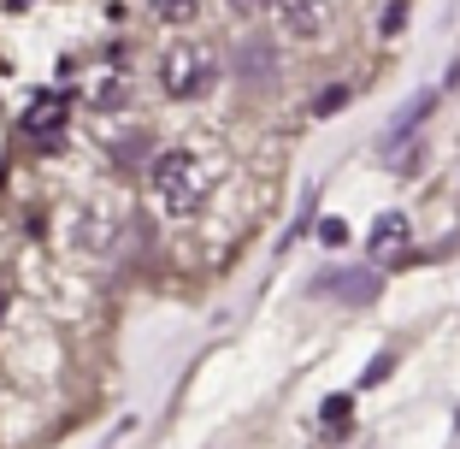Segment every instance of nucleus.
Segmentation results:
<instances>
[{
	"label": "nucleus",
	"instance_id": "nucleus-6",
	"mask_svg": "<svg viewBox=\"0 0 460 449\" xmlns=\"http://www.w3.org/2000/svg\"><path fill=\"white\" fill-rule=\"evenodd\" d=\"M271 71H278V54H271V41L248 36L243 48H236V77H243V83H266Z\"/></svg>",
	"mask_w": 460,
	"mask_h": 449
},
{
	"label": "nucleus",
	"instance_id": "nucleus-3",
	"mask_svg": "<svg viewBox=\"0 0 460 449\" xmlns=\"http://www.w3.org/2000/svg\"><path fill=\"white\" fill-rule=\"evenodd\" d=\"M437 112V89H420V95L407 101V107H395V119H390V137H384V148H402L413 130H420L425 119Z\"/></svg>",
	"mask_w": 460,
	"mask_h": 449
},
{
	"label": "nucleus",
	"instance_id": "nucleus-12",
	"mask_svg": "<svg viewBox=\"0 0 460 449\" xmlns=\"http://www.w3.org/2000/svg\"><path fill=\"white\" fill-rule=\"evenodd\" d=\"M154 13H160V18H190L195 0H154Z\"/></svg>",
	"mask_w": 460,
	"mask_h": 449
},
{
	"label": "nucleus",
	"instance_id": "nucleus-8",
	"mask_svg": "<svg viewBox=\"0 0 460 449\" xmlns=\"http://www.w3.org/2000/svg\"><path fill=\"white\" fill-rule=\"evenodd\" d=\"M366 248H372V260H390L395 248H407V219L402 213H384L378 225H372V237H366Z\"/></svg>",
	"mask_w": 460,
	"mask_h": 449
},
{
	"label": "nucleus",
	"instance_id": "nucleus-4",
	"mask_svg": "<svg viewBox=\"0 0 460 449\" xmlns=\"http://www.w3.org/2000/svg\"><path fill=\"white\" fill-rule=\"evenodd\" d=\"M278 18L289 36H319L331 18V0H278Z\"/></svg>",
	"mask_w": 460,
	"mask_h": 449
},
{
	"label": "nucleus",
	"instance_id": "nucleus-14",
	"mask_svg": "<svg viewBox=\"0 0 460 449\" xmlns=\"http://www.w3.org/2000/svg\"><path fill=\"white\" fill-rule=\"evenodd\" d=\"M319 237H325V243H349V231H342V219H325V231H319Z\"/></svg>",
	"mask_w": 460,
	"mask_h": 449
},
{
	"label": "nucleus",
	"instance_id": "nucleus-2",
	"mask_svg": "<svg viewBox=\"0 0 460 449\" xmlns=\"http://www.w3.org/2000/svg\"><path fill=\"white\" fill-rule=\"evenodd\" d=\"M213 77H218L213 48H201V41H177V48H165V59H160L165 95L190 101V95H201V89H213Z\"/></svg>",
	"mask_w": 460,
	"mask_h": 449
},
{
	"label": "nucleus",
	"instance_id": "nucleus-1",
	"mask_svg": "<svg viewBox=\"0 0 460 449\" xmlns=\"http://www.w3.org/2000/svg\"><path fill=\"white\" fill-rule=\"evenodd\" d=\"M148 190H154V202L165 207V213H195V207L207 202V190H213V172H207V160L201 154H190V148H165V154H154V166H148Z\"/></svg>",
	"mask_w": 460,
	"mask_h": 449
},
{
	"label": "nucleus",
	"instance_id": "nucleus-15",
	"mask_svg": "<svg viewBox=\"0 0 460 449\" xmlns=\"http://www.w3.org/2000/svg\"><path fill=\"white\" fill-rule=\"evenodd\" d=\"M236 6H260V0H236Z\"/></svg>",
	"mask_w": 460,
	"mask_h": 449
},
{
	"label": "nucleus",
	"instance_id": "nucleus-7",
	"mask_svg": "<svg viewBox=\"0 0 460 449\" xmlns=\"http://www.w3.org/2000/svg\"><path fill=\"white\" fill-rule=\"evenodd\" d=\"M59 124H66V95H41L36 107H30L24 130H30L36 142H54V137H59Z\"/></svg>",
	"mask_w": 460,
	"mask_h": 449
},
{
	"label": "nucleus",
	"instance_id": "nucleus-10",
	"mask_svg": "<svg viewBox=\"0 0 460 449\" xmlns=\"http://www.w3.org/2000/svg\"><path fill=\"white\" fill-rule=\"evenodd\" d=\"M342 101H349V83H331L325 95L313 101V112H337V107H342Z\"/></svg>",
	"mask_w": 460,
	"mask_h": 449
},
{
	"label": "nucleus",
	"instance_id": "nucleus-9",
	"mask_svg": "<svg viewBox=\"0 0 460 449\" xmlns=\"http://www.w3.org/2000/svg\"><path fill=\"white\" fill-rule=\"evenodd\" d=\"M349 409H354V396H325V409H319V414H325V426H342Z\"/></svg>",
	"mask_w": 460,
	"mask_h": 449
},
{
	"label": "nucleus",
	"instance_id": "nucleus-5",
	"mask_svg": "<svg viewBox=\"0 0 460 449\" xmlns=\"http://www.w3.org/2000/svg\"><path fill=\"white\" fill-rule=\"evenodd\" d=\"M313 290L319 296H342V301H372L378 296V273H325Z\"/></svg>",
	"mask_w": 460,
	"mask_h": 449
},
{
	"label": "nucleus",
	"instance_id": "nucleus-13",
	"mask_svg": "<svg viewBox=\"0 0 460 449\" xmlns=\"http://www.w3.org/2000/svg\"><path fill=\"white\" fill-rule=\"evenodd\" d=\"M390 379V355H378V361H372V373H366V384H384Z\"/></svg>",
	"mask_w": 460,
	"mask_h": 449
},
{
	"label": "nucleus",
	"instance_id": "nucleus-11",
	"mask_svg": "<svg viewBox=\"0 0 460 449\" xmlns=\"http://www.w3.org/2000/svg\"><path fill=\"white\" fill-rule=\"evenodd\" d=\"M402 24H407V0H390V6H384V36H395Z\"/></svg>",
	"mask_w": 460,
	"mask_h": 449
}]
</instances>
